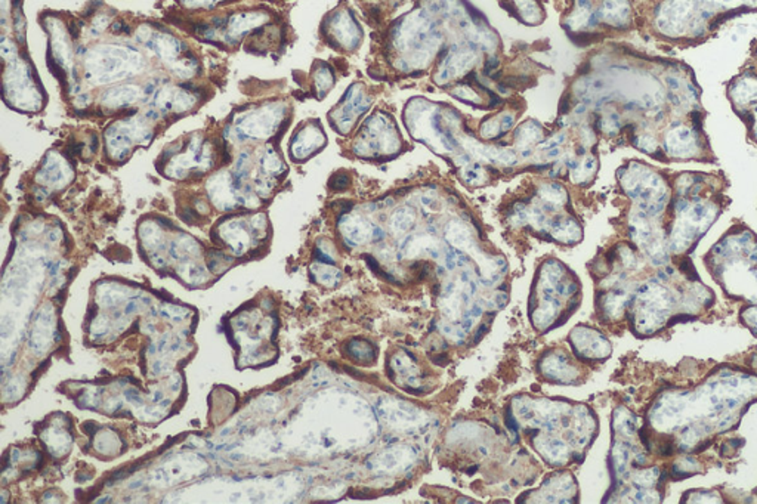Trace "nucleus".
Instances as JSON below:
<instances>
[{"instance_id":"nucleus-4","label":"nucleus","mask_w":757,"mask_h":504,"mask_svg":"<svg viewBox=\"0 0 757 504\" xmlns=\"http://www.w3.org/2000/svg\"><path fill=\"white\" fill-rule=\"evenodd\" d=\"M477 60V55L469 51H457L448 53L446 60L442 61L439 71L437 73V82L439 84L448 83L453 79L462 78V75L472 69Z\"/></svg>"},{"instance_id":"nucleus-1","label":"nucleus","mask_w":757,"mask_h":504,"mask_svg":"<svg viewBox=\"0 0 757 504\" xmlns=\"http://www.w3.org/2000/svg\"><path fill=\"white\" fill-rule=\"evenodd\" d=\"M407 127L412 135L425 142L438 152H450L454 150L451 138L444 132V114L428 101L414 100L405 111Z\"/></svg>"},{"instance_id":"nucleus-14","label":"nucleus","mask_w":757,"mask_h":504,"mask_svg":"<svg viewBox=\"0 0 757 504\" xmlns=\"http://www.w3.org/2000/svg\"><path fill=\"white\" fill-rule=\"evenodd\" d=\"M463 178L468 183H478L482 178V170L478 164H472L469 168H464Z\"/></svg>"},{"instance_id":"nucleus-6","label":"nucleus","mask_w":757,"mask_h":504,"mask_svg":"<svg viewBox=\"0 0 757 504\" xmlns=\"http://www.w3.org/2000/svg\"><path fill=\"white\" fill-rule=\"evenodd\" d=\"M731 96L737 107H747L757 100V78L742 75L731 87Z\"/></svg>"},{"instance_id":"nucleus-8","label":"nucleus","mask_w":757,"mask_h":504,"mask_svg":"<svg viewBox=\"0 0 757 504\" xmlns=\"http://www.w3.org/2000/svg\"><path fill=\"white\" fill-rule=\"evenodd\" d=\"M515 125V116L512 113H502L495 116L481 126V136L485 139H495L500 135H503L507 130H511Z\"/></svg>"},{"instance_id":"nucleus-13","label":"nucleus","mask_w":757,"mask_h":504,"mask_svg":"<svg viewBox=\"0 0 757 504\" xmlns=\"http://www.w3.org/2000/svg\"><path fill=\"white\" fill-rule=\"evenodd\" d=\"M453 93H454V96H457L459 100H463L466 102H471V104H478L480 102L478 95L475 93L468 84H460L459 87H456V89L453 91Z\"/></svg>"},{"instance_id":"nucleus-3","label":"nucleus","mask_w":757,"mask_h":504,"mask_svg":"<svg viewBox=\"0 0 757 504\" xmlns=\"http://www.w3.org/2000/svg\"><path fill=\"white\" fill-rule=\"evenodd\" d=\"M698 135L694 129L682 123L673 126L664 136V150L670 157L689 159L698 154Z\"/></svg>"},{"instance_id":"nucleus-12","label":"nucleus","mask_w":757,"mask_h":504,"mask_svg":"<svg viewBox=\"0 0 757 504\" xmlns=\"http://www.w3.org/2000/svg\"><path fill=\"white\" fill-rule=\"evenodd\" d=\"M413 224H414V212L412 209H407V207L396 210L392 216V221H391L392 228L398 233L407 231V229L412 226Z\"/></svg>"},{"instance_id":"nucleus-7","label":"nucleus","mask_w":757,"mask_h":504,"mask_svg":"<svg viewBox=\"0 0 757 504\" xmlns=\"http://www.w3.org/2000/svg\"><path fill=\"white\" fill-rule=\"evenodd\" d=\"M550 234L558 241L571 244V243H576V241L581 238V228L574 219L560 217L550 224Z\"/></svg>"},{"instance_id":"nucleus-2","label":"nucleus","mask_w":757,"mask_h":504,"mask_svg":"<svg viewBox=\"0 0 757 504\" xmlns=\"http://www.w3.org/2000/svg\"><path fill=\"white\" fill-rule=\"evenodd\" d=\"M401 142H399L398 130L395 129L392 120L383 113H376L365 123V132L363 135L361 144H358L356 152L360 156H373L381 154H394L398 151Z\"/></svg>"},{"instance_id":"nucleus-11","label":"nucleus","mask_w":757,"mask_h":504,"mask_svg":"<svg viewBox=\"0 0 757 504\" xmlns=\"http://www.w3.org/2000/svg\"><path fill=\"white\" fill-rule=\"evenodd\" d=\"M540 195H542V199L551 204V206H562L565 203L567 200V194L564 191V188L562 186L556 185V183H550V185H545L542 190H540Z\"/></svg>"},{"instance_id":"nucleus-10","label":"nucleus","mask_w":757,"mask_h":504,"mask_svg":"<svg viewBox=\"0 0 757 504\" xmlns=\"http://www.w3.org/2000/svg\"><path fill=\"white\" fill-rule=\"evenodd\" d=\"M596 159L593 156L585 157L581 163H576V166L571 169V179L574 182H585L586 179L592 178L593 173L596 172Z\"/></svg>"},{"instance_id":"nucleus-9","label":"nucleus","mask_w":757,"mask_h":504,"mask_svg":"<svg viewBox=\"0 0 757 504\" xmlns=\"http://www.w3.org/2000/svg\"><path fill=\"white\" fill-rule=\"evenodd\" d=\"M542 138H543L542 126H540L538 123H536L534 120H529V122L521 125L515 132V142L519 147H528L529 148V147H531V144H534V142H538Z\"/></svg>"},{"instance_id":"nucleus-15","label":"nucleus","mask_w":757,"mask_h":504,"mask_svg":"<svg viewBox=\"0 0 757 504\" xmlns=\"http://www.w3.org/2000/svg\"><path fill=\"white\" fill-rule=\"evenodd\" d=\"M468 314H471V315L473 316V318H477V316H480V315L482 314V308H481V306H480V305H475V306H473V308H472V309H471V311H469Z\"/></svg>"},{"instance_id":"nucleus-5","label":"nucleus","mask_w":757,"mask_h":504,"mask_svg":"<svg viewBox=\"0 0 757 504\" xmlns=\"http://www.w3.org/2000/svg\"><path fill=\"white\" fill-rule=\"evenodd\" d=\"M599 14L605 23L623 27L630 19V6L627 0H603Z\"/></svg>"}]
</instances>
